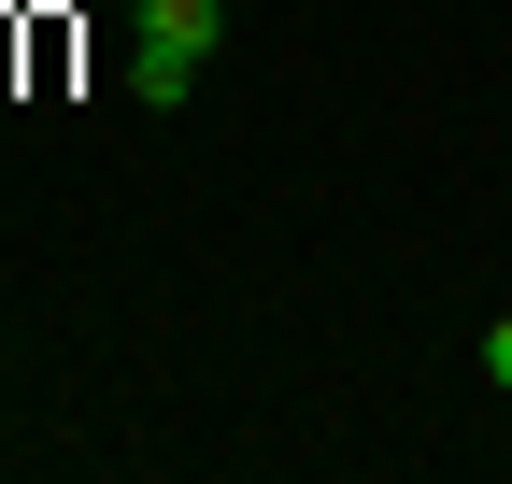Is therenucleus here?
Returning <instances> with one entry per match:
<instances>
[{"label":"nucleus","instance_id":"2","mask_svg":"<svg viewBox=\"0 0 512 484\" xmlns=\"http://www.w3.org/2000/svg\"><path fill=\"white\" fill-rule=\"evenodd\" d=\"M128 100H200V57H171V43H143V29H128Z\"/></svg>","mask_w":512,"mask_h":484},{"label":"nucleus","instance_id":"1","mask_svg":"<svg viewBox=\"0 0 512 484\" xmlns=\"http://www.w3.org/2000/svg\"><path fill=\"white\" fill-rule=\"evenodd\" d=\"M143 43H171V57H214V43H228V0H143Z\"/></svg>","mask_w":512,"mask_h":484},{"label":"nucleus","instance_id":"3","mask_svg":"<svg viewBox=\"0 0 512 484\" xmlns=\"http://www.w3.org/2000/svg\"><path fill=\"white\" fill-rule=\"evenodd\" d=\"M484 385H498V399H512V314H498V328H484Z\"/></svg>","mask_w":512,"mask_h":484}]
</instances>
